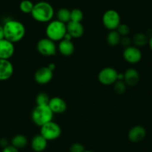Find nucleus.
<instances>
[{
  "instance_id": "1",
  "label": "nucleus",
  "mask_w": 152,
  "mask_h": 152,
  "mask_svg": "<svg viewBox=\"0 0 152 152\" xmlns=\"http://www.w3.org/2000/svg\"><path fill=\"white\" fill-rule=\"evenodd\" d=\"M4 39L15 43L21 41L25 35V27L23 23L18 20L10 19L3 25Z\"/></svg>"
},
{
  "instance_id": "2",
  "label": "nucleus",
  "mask_w": 152,
  "mask_h": 152,
  "mask_svg": "<svg viewBox=\"0 0 152 152\" xmlns=\"http://www.w3.org/2000/svg\"><path fill=\"white\" fill-rule=\"evenodd\" d=\"M33 19L39 22H49L54 16V9L48 1H41L34 4L31 12Z\"/></svg>"
},
{
  "instance_id": "3",
  "label": "nucleus",
  "mask_w": 152,
  "mask_h": 152,
  "mask_svg": "<svg viewBox=\"0 0 152 152\" xmlns=\"http://www.w3.org/2000/svg\"><path fill=\"white\" fill-rule=\"evenodd\" d=\"M53 113L48 104L37 105L31 113V119L34 123L39 127L52 121Z\"/></svg>"
},
{
  "instance_id": "4",
  "label": "nucleus",
  "mask_w": 152,
  "mask_h": 152,
  "mask_svg": "<svg viewBox=\"0 0 152 152\" xmlns=\"http://www.w3.org/2000/svg\"><path fill=\"white\" fill-rule=\"evenodd\" d=\"M47 37L53 42L60 41L67 33L66 24L59 20H53L48 22L45 30Z\"/></svg>"
},
{
  "instance_id": "5",
  "label": "nucleus",
  "mask_w": 152,
  "mask_h": 152,
  "mask_svg": "<svg viewBox=\"0 0 152 152\" xmlns=\"http://www.w3.org/2000/svg\"><path fill=\"white\" fill-rule=\"evenodd\" d=\"M62 134V129L56 122L50 121L40 127V134L47 141H53L59 138Z\"/></svg>"
},
{
  "instance_id": "6",
  "label": "nucleus",
  "mask_w": 152,
  "mask_h": 152,
  "mask_svg": "<svg viewBox=\"0 0 152 152\" xmlns=\"http://www.w3.org/2000/svg\"><path fill=\"white\" fill-rule=\"evenodd\" d=\"M102 22L105 28L109 31H114L121 23L120 15L117 10L110 9L103 13L102 17Z\"/></svg>"
},
{
  "instance_id": "7",
  "label": "nucleus",
  "mask_w": 152,
  "mask_h": 152,
  "mask_svg": "<svg viewBox=\"0 0 152 152\" xmlns=\"http://www.w3.org/2000/svg\"><path fill=\"white\" fill-rule=\"evenodd\" d=\"M37 49L39 53L43 56H53L56 54L57 47L55 42L48 37L40 39L37 44Z\"/></svg>"
},
{
  "instance_id": "8",
  "label": "nucleus",
  "mask_w": 152,
  "mask_h": 152,
  "mask_svg": "<svg viewBox=\"0 0 152 152\" xmlns=\"http://www.w3.org/2000/svg\"><path fill=\"white\" fill-rule=\"evenodd\" d=\"M118 75L117 70L112 67H105L98 74V80L99 83L105 86L112 85L118 80Z\"/></svg>"
},
{
  "instance_id": "9",
  "label": "nucleus",
  "mask_w": 152,
  "mask_h": 152,
  "mask_svg": "<svg viewBox=\"0 0 152 152\" xmlns=\"http://www.w3.org/2000/svg\"><path fill=\"white\" fill-rule=\"evenodd\" d=\"M123 58L126 62L132 64H135L139 63L142 59V52L139 48L134 46H129L125 48L123 53Z\"/></svg>"
},
{
  "instance_id": "10",
  "label": "nucleus",
  "mask_w": 152,
  "mask_h": 152,
  "mask_svg": "<svg viewBox=\"0 0 152 152\" xmlns=\"http://www.w3.org/2000/svg\"><path fill=\"white\" fill-rule=\"evenodd\" d=\"M53 76V70L50 69L48 66H42L35 72L34 80L39 84H47L52 80Z\"/></svg>"
},
{
  "instance_id": "11",
  "label": "nucleus",
  "mask_w": 152,
  "mask_h": 152,
  "mask_svg": "<svg viewBox=\"0 0 152 152\" xmlns=\"http://www.w3.org/2000/svg\"><path fill=\"white\" fill-rule=\"evenodd\" d=\"M146 137V130L142 125H135L129 131L128 137L131 142L137 143L142 142Z\"/></svg>"
},
{
  "instance_id": "12",
  "label": "nucleus",
  "mask_w": 152,
  "mask_h": 152,
  "mask_svg": "<svg viewBox=\"0 0 152 152\" xmlns=\"http://www.w3.org/2000/svg\"><path fill=\"white\" fill-rule=\"evenodd\" d=\"M48 105L53 114H62L67 110V104L63 98L60 97H53L50 98Z\"/></svg>"
},
{
  "instance_id": "13",
  "label": "nucleus",
  "mask_w": 152,
  "mask_h": 152,
  "mask_svg": "<svg viewBox=\"0 0 152 152\" xmlns=\"http://www.w3.org/2000/svg\"><path fill=\"white\" fill-rule=\"evenodd\" d=\"M15 52L14 43L6 39L0 40V59L9 60Z\"/></svg>"
},
{
  "instance_id": "14",
  "label": "nucleus",
  "mask_w": 152,
  "mask_h": 152,
  "mask_svg": "<svg viewBox=\"0 0 152 152\" xmlns=\"http://www.w3.org/2000/svg\"><path fill=\"white\" fill-rule=\"evenodd\" d=\"M140 73L134 68H129L123 74V80L126 84L129 86H135L140 81Z\"/></svg>"
},
{
  "instance_id": "15",
  "label": "nucleus",
  "mask_w": 152,
  "mask_h": 152,
  "mask_svg": "<svg viewBox=\"0 0 152 152\" xmlns=\"http://www.w3.org/2000/svg\"><path fill=\"white\" fill-rule=\"evenodd\" d=\"M13 66L9 60L0 59V80H8L13 75Z\"/></svg>"
},
{
  "instance_id": "16",
  "label": "nucleus",
  "mask_w": 152,
  "mask_h": 152,
  "mask_svg": "<svg viewBox=\"0 0 152 152\" xmlns=\"http://www.w3.org/2000/svg\"><path fill=\"white\" fill-rule=\"evenodd\" d=\"M66 30L72 38H80L84 34V27L81 22L70 21L66 24Z\"/></svg>"
},
{
  "instance_id": "17",
  "label": "nucleus",
  "mask_w": 152,
  "mask_h": 152,
  "mask_svg": "<svg viewBox=\"0 0 152 152\" xmlns=\"http://www.w3.org/2000/svg\"><path fill=\"white\" fill-rule=\"evenodd\" d=\"M58 50L62 55L68 57L74 54V50H75V46H74V44L71 40L62 39L59 43Z\"/></svg>"
},
{
  "instance_id": "18",
  "label": "nucleus",
  "mask_w": 152,
  "mask_h": 152,
  "mask_svg": "<svg viewBox=\"0 0 152 152\" xmlns=\"http://www.w3.org/2000/svg\"><path fill=\"white\" fill-rule=\"evenodd\" d=\"M31 148L35 152H42L48 146V141L41 135L38 134L33 137L31 142Z\"/></svg>"
},
{
  "instance_id": "19",
  "label": "nucleus",
  "mask_w": 152,
  "mask_h": 152,
  "mask_svg": "<svg viewBox=\"0 0 152 152\" xmlns=\"http://www.w3.org/2000/svg\"><path fill=\"white\" fill-rule=\"evenodd\" d=\"M148 40H149V37L146 34L142 32H138L134 35L132 42L134 45V46L140 49V47L146 46L148 43Z\"/></svg>"
},
{
  "instance_id": "20",
  "label": "nucleus",
  "mask_w": 152,
  "mask_h": 152,
  "mask_svg": "<svg viewBox=\"0 0 152 152\" xmlns=\"http://www.w3.org/2000/svg\"><path fill=\"white\" fill-rule=\"evenodd\" d=\"M27 145H28V139L25 135H22V134L14 136L11 139V145L19 150L26 147Z\"/></svg>"
},
{
  "instance_id": "21",
  "label": "nucleus",
  "mask_w": 152,
  "mask_h": 152,
  "mask_svg": "<svg viewBox=\"0 0 152 152\" xmlns=\"http://www.w3.org/2000/svg\"><path fill=\"white\" fill-rule=\"evenodd\" d=\"M56 18H57V20L67 24L71 21V10L65 7L59 9L56 13Z\"/></svg>"
},
{
  "instance_id": "22",
  "label": "nucleus",
  "mask_w": 152,
  "mask_h": 152,
  "mask_svg": "<svg viewBox=\"0 0 152 152\" xmlns=\"http://www.w3.org/2000/svg\"><path fill=\"white\" fill-rule=\"evenodd\" d=\"M120 39H121V36L119 34L117 30L110 31L106 37L107 43L111 46H116L120 44Z\"/></svg>"
},
{
  "instance_id": "23",
  "label": "nucleus",
  "mask_w": 152,
  "mask_h": 152,
  "mask_svg": "<svg viewBox=\"0 0 152 152\" xmlns=\"http://www.w3.org/2000/svg\"><path fill=\"white\" fill-rule=\"evenodd\" d=\"M34 4L31 0H22L19 4V10L24 13H31Z\"/></svg>"
},
{
  "instance_id": "24",
  "label": "nucleus",
  "mask_w": 152,
  "mask_h": 152,
  "mask_svg": "<svg viewBox=\"0 0 152 152\" xmlns=\"http://www.w3.org/2000/svg\"><path fill=\"white\" fill-rule=\"evenodd\" d=\"M83 12L80 8H74L71 10V21L81 22L83 19Z\"/></svg>"
},
{
  "instance_id": "25",
  "label": "nucleus",
  "mask_w": 152,
  "mask_h": 152,
  "mask_svg": "<svg viewBox=\"0 0 152 152\" xmlns=\"http://www.w3.org/2000/svg\"><path fill=\"white\" fill-rule=\"evenodd\" d=\"M50 98L46 92H39L37 95L36 98V102L37 105H44V104H48Z\"/></svg>"
},
{
  "instance_id": "26",
  "label": "nucleus",
  "mask_w": 152,
  "mask_h": 152,
  "mask_svg": "<svg viewBox=\"0 0 152 152\" xmlns=\"http://www.w3.org/2000/svg\"><path fill=\"white\" fill-rule=\"evenodd\" d=\"M114 84V91L116 92V93L121 95V94H123L125 92H126L127 85L126 84L124 80H117Z\"/></svg>"
},
{
  "instance_id": "27",
  "label": "nucleus",
  "mask_w": 152,
  "mask_h": 152,
  "mask_svg": "<svg viewBox=\"0 0 152 152\" xmlns=\"http://www.w3.org/2000/svg\"><path fill=\"white\" fill-rule=\"evenodd\" d=\"M117 31L119 33L121 37H125V36H128L130 33V28L128 25L124 23H120V25L117 27Z\"/></svg>"
},
{
  "instance_id": "28",
  "label": "nucleus",
  "mask_w": 152,
  "mask_h": 152,
  "mask_svg": "<svg viewBox=\"0 0 152 152\" xmlns=\"http://www.w3.org/2000/svg\"><path fill=\"white\" fill-rule=\"evenodd\" d=\"M85 147L81 143H74L70 147V152H84Z\"/></svg>"
},
{
  "instance_id": "29",
  "label": "nucleus",
  "mask_w": 152,
  "mask_h": 152,
  "mask_svg": "<svg viewBox=\"0 0 152 152\" xmlns=\"http://www.w3.org/2000/svg\"><path fill=\"white\" fill-rule=\"evenodd\" d=\"M131 43H132V40H131V39L129 38L128 36L121 37L120 44H121L123 47L126 48V47H128V46H131Z\"/></svg>"
},
{
  "instance_id": "30",
  "label": "nucleus",
  "mask_w": 152,
  "mask_h": 152,
  "mask_svg": "<svg viewBox=\"0 0 152 152\" xmlns=\"http://www.w3.org/2000/svg\"><path fill=\"white\" fill-rule=\"evenodd\" d=\"M1 152H19V149L13 147L11 145H8L6 146V147L3 148V150Z\"/></svg>"
},
{
  "instance_id": "31",
  "label": "nucleus",
  "mask_w": 152,
  "mask_h": 152,
  "mask_svg": "<svg viewBox=\"0 0 152 152\" xmlns=\"http://www.w3.org/2000/svg\"><path fill=\"white\" fill-rule=\"evenodd\" d=\"M0 145H1L2 146L3 148L6 147V146L8 145V142H7V140L6 139H1L0 140Z\"/></svg>"
},
{
  "instance_id": "32",
  "label": "nucleus",
  "mask_w": 152,
  "mask_h": 152,
  "mask_svg": "<svg viewBox=\"0 0 152 152\" xmlns=\"http://www.w3.org/2000/svg\"><path fill=\"white\" fill-rule=\"evenodd\" d=\"M4 39V29H3L2 25H0V40Z\"/></svg>"
},
{
  "instance_id": "33",
  "label": "nucleus",
  "mask_w": 152,
  "mask_h": 152,
  "mask_svg": "<svg viewBox=\"0 0 152 152\" xmlns=\"http://www.w3.org/2000/svg\"><path fill=\"white\" fill-rule=\"evenodd\" d=\"M148 46H149L150 49H151V51H152V36H151V37H149V40H148Z\"/></svg>"
},
{
  "instance_id": "34",
  "label": "nucleus",
  "mask_w": 152,
  "mask_h": 152,
  "mask_svg": "<svg viewBox=\"0 0 152 152\" xmlns=\"http://www.w3.org/2000/svg\"><path fill=\"white\" fill-rule=\"evenodd\" d=\"M84 152H94V151H90V150H85Z\"/></svg>"
}]
</instances>
